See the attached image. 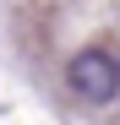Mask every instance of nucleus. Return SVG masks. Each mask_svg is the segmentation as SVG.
<instances>
[{
    "instance_id": "nucleus-1",
    "label": "nucleus",
    "mask_w": 120,
    "mask_h": 125,
    "mask_svg": "<svg viewBox=\"0 0 120 125\" xmlns=\"http://www.w3.org/2000/svg\"><path fill=\"white\" fill-rule=\"evenodd\" d=\"M66 82H71V93L82 98V103H109L120 93V60L104 54V49H82L66 65Z\"/></svg>"
}]
</instances>
